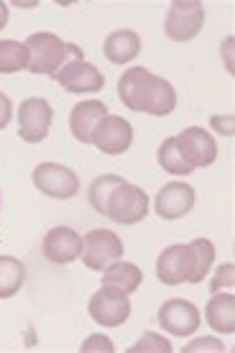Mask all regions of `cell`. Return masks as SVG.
I'll return each mask as SVG.
<instances>
[{
	"mask_svg": "<svg viewBox=\"0 0 235 353\" xmlns=\"http://www.w3.org/2000/svg\"><path fill=\"white\" fill-rule=\"evenodd\" d=\"M41 251L52 264H72L74 259L82 256V236L70 225H57L44 236Z\"/></svg>",
	"mask_w": 235,
	"mask_h": 353,
	"instance_id": "cell-14",
	"label": "cell"
},
{
	"mask_svg": "<svg viewBox=\"0 0 235 353\" xmlns=\"http://www.w3.org/2000/svg\"><path fill=\"white\" fill-rule=\"evenodd\" d=\"M108 62L113 64H125L131 62L133 57H139L141 52V39L136 31H128V28H121V31H113V34L105 39L103 46Z\"/></svg>",
	"mask_w": 235,
	"mask_h": 353,
	"instance_id": "cell-17",
	"label": "cell"
},
{
	"mask_svg": "<svg viewBox=\"0 0 235 353\" xmlns=\"http://www.w3.org/2000/svg\"><path fill=\"white\" fill-rule=\"evenodd\" d=\"M54 110L44 97H28L18 108V136L26 143H39L49 136Z\"/></svg>",
	"mask_w": 235,
	"mask_h": 353,
	"instance_id": "cell-8",
	"label": "cell"
},
{
	"mask_svg": "<svg viewBox=\"0 0 235 353\" xmlns=\"http://www.w3.org/2000/svg\"><path fill=\"white\" fill-rule=\"evenodd\" d=\"M6 23H8V3L0 0V31L6 28Z\"/></svg>",
	"mask_w": 235,
	"mask_h": 353,
	"instance_id": "cell-29",
	"label": "cell"
},
{
	"mask_svg": "<svg viewBox=\"0 0 235 353\" xmlns=\"http://www.w3.org/2000/svg\"><path fill=\"white\" fill-rule=\"evenodd\" d=\"M205 318H207V323L218 333H225V336H230L235 330V297L230 294V292H215L212 294V300L207 302V310H205Z\"/></svg>",
	"mask_w": 235,
	"mask_h": 353,
	"instance_id": "cell-18",
	"label": "cell"
},
{
	"mask_svg": "<svg viewBox=\"0 0 235 353\" xmlns=\"http://www.w3.org/2000/svg\"><path fill=\"white\" fill-rule=\"evenodd\" d=\"M202 348H215V351H223V343H218L215 338H200L197 343L187 345V351H202Z\"/></svg>",
	"mask_w": 235,
	"mask_h": 353,
	"instance_id": "cell-28",
	"label": "cell"
},
{
	"mask_svg": "<svg viewBox=\"0 0 235 353\" xmlns=\"http://www.w3.org/2000/svg\"><path fill=\"white\" fill-rule=\"evenodd\" d=\"M34 185L39 192H44L46 197H54V200H70L79 192L77 174L54 161H44L34 169Z\"/></svg>",
	"mask_w": 235,
	"mask_h": 353,
	"instance_id": "cell-9",
	"label": "cell"
},
{
	"mask_svg": "<svg viewBox=\"0 0 235 353\" xmlns=\"http://www.w3.org/2000/svg\"><path fill=\"white\" fill-rule=\"evenodd\" d=\"M88 312H90V318L95 320V323H100V325L118 327L131 318V300H128V294L123 290H118V287L103 284V287L90 297Z\"/></svg>",
	"mask_w": 235,
	"mask_h": 353,
	"instance_id": "cell-5",
	"label": "cell"
},
{
	"mask_svg": "<svg viewBox=\"0 0 235 353\" xmlns=\"http://www.w3.org/2000/svg\"><path fill=\"white\" fill-rule=\"evenodd\" d=\"M233 274H235V266L230 264V261L220 266L218 272H215V279L210 282V292H212V294H215V292H223V287H227V290H230V287H233V282H235Z\"/></svg>",
	"mask_w": 235,
	"mask_h": 353,
	"instance_id": "cell-25",
	"label": "cell"
},
{
	"mask_svg": "<svg viewBox=\"0 0 235 353\" xmlns=\"http://www.w3.org/2000/svg\"><path fill=\"white\" fill-rule=\"evenodd\" d=\"M205 26V6L200 0H174L169 6L164 31L172 41H190Z\"/></svg>",
	"mask_w": 235,
	"mask_h": 353,
	"instance_id": "cell-6",
	"label": "cell"
},
{
	"mask_svg": "<svg viewBox=\"0 0 235 353\" xmlns=\"http://www.w3.org/2000/svg\"><path fill=\"white\" fill-rule=\"evenodd\" d=\"M26 282V266L21 259L0 256V300H8L21 292Z\"/></svg>",
	"mask_w": 235,
	"mask_h": 353,
	"instance_id": "cell-20",
	"label": "cell"
},
{
	"mask_svg": "<svg viewBox=\"0 0 235 353\" xmlns=\"http://www.w3.org/2000/svg\"><path fill=\"white\" fill-rule=\"evenodd\" d=\"M215 261V246L207 239H194L192 243H174L161 251L156 259V276L164 284L190 282L200 284Z\"/></svg>",
	"mask_w": 235,
	"mask_h": 353,
	"instance_id": "cell-2",
	"label": "cell"
},
{
	"mask_svg": "<svg viewBox=\"0 0 235 353\" xmlns=\"http://www.w3.org/2000/svg\"><path fill=\"white\" fill-rule=\"evenodd\" d=\"M118 97L133 113L169 115L176 108V92L166 80L151 74L146 67H131L118 80Z\"/></svg>",
	"mask_w": 235,
	"mask_h": 353,
	"instance_id": "cell-1",
	"label": "cell"
},
{
	"mask_svg": "<svg viewBox=\"0 0 235 353\" xmlns=\"http://www.w3.org/2000/svg\"><path fill=\"white\" fill-rule=\"evenodd\" d=\"M141 279H143V274L136 264H128V261H115L110 264L108 269H103V284L108 287H118L123 290L125 294H133V292L141 287Z\"/></svg>",
	"mask_w": 235,
	"mask_h": 353,
	"instance_id": "cell-19",
	"label": "cell"
},
{
	"mask_svg": "<svg viewBox=\"0 0 235 353\" xmlns=\"http://www.w3.org/2000/svg\"><path fill=\"white\" fill-rule=\"evenodd\" d=\"M121 182H123V176H118V174H103V176H97L95 182L90 185V190H88L90 205H92L100 215H105L108 197H110V192H113V187H118Z\"/></svg>",
	"mask_w": 235,
	"mask_h": 353,
	"instance_id": "cell-23",
	"label": "cell"
},
{
	"mask_svg": "<svg viewBox=\"0 0 235 353\" xmlns=\"http://www.w3.org/2000/svg\"><path fill=\"white\" fill-rule=\"evenodd\" d=\"M28 49V72L34 74H57V72L64 67L72 59H82V49L74 44H67L61 41L57 34H49V31H39V34H31L23 41Z\"/></svg>",
	"mask_w": 235,
	"mask_h": 353,
	"instance_id": "cell-3",
	"label": "cell"
},
{
	"mask_svg": "<svg viewBox=\"0 0 235 353\" xmlns=\"http://www.w3.org/2000/svg\"><path fill=\"white\" fill-rule=\"evenodd\" d=\"M82 351L88 353V351H113V343H110V338H105V336H90L88 338V343H82Z\"/></svg>",
	"mask_w": 235,
	"mask_h": 353,
	"instance_id": "cell-26",
	"label": "cell"
},
{
	"mask_svg": "<svg viewBox=\"0 0 235 353\" xmlns=\"http://www.w3.org/2000/svg\"><path fill=\"white\" fill-rule=\"evenodd\" d=\"M54 80L59 82L67 92H74V95H82V92H100L105 85L103 72L97 70L95 64L85 62V59H72L61 67Z\"/></svg>",
	"mask_w": 235,
	"mask_h": 353,
	"instance_id": "cell-13",
	"label": "cell"
},
{
	"mask_svg": "<svg viewBox=\"0 0 235 353\" xmlns=\"http://www.w3.org/2000/svg\"><path fill=\"white\" fill-rule=\"evenodd\" d=\"M176 139V149L184 157V161L190 164L192 169L197 167H210L212 161L218 159V143L210 136L205 128L200 125H192V128H184Z\"/></svg>",
	"mask_w": 235,
	"mask_h": 353,
	"instance_id": "cell-11",
	"label": "cell"
},
{
	"mask_svg": "<svg viewBox=\"0 0 235 353\" xmlns=\"http://www.w3.org/2000/svg\"><path fill=\"white\" fill-rule=\"evenodd\" d=\"M194 208V190L187 182H169L156 194V215L164 221L184 218Z\"/></svg>",
	"mask_w": 235,
	"mask_h": 353,
	"instance_id": "cell-15",
	"label": "cell"
},
{
	"mask_svg": "<svg viewBox=\"0 0 235 353\" xmlns=\"http://www.w3.org/2000/svg\"><path fill=\"white\" fill-rule=\"evenodd\" d=\"M159 164L164 167V172L174 176H187L192 174V167L184 161V157L176 149V139H166L161 146H159Z\"/></svg>",
	"mask_w": 235,
	"mask_h": 353,
	"instance_id": "cell-22",
	"label": "cell"
},
{
	"mask_svg": "<svg viewBox=\"0 0 235 353\" xmlns=\"http://www.w3.org/2000/svg\"><path fill=\"white\" fill-rule=\"evenodd\" d=\"M123 259V241L113 230L95 228L82 239V264L92 272H103Z\"/></svg>",
	"mask_w": 235,
	"mask_h": 353,
	"instance_id": "cell-7",
	"label": "cell"
},
{
	"mask_svg": "<svg viewBox=\"0 0 235 353\" xmlns=\"http://www.w3.org/2000/svg\"><path fill=\"white\" fill-rule=\"evenodd\" d=\"M0 203H3V200H0Z\"/></svg>",
	"mask_w": 235,
	"mask_h": 353,
	"instance_id": "cell-30",
	"label": "cell"
},
{
	"mask_svg": "<svg viewBox=\"0 0 235 353\" xmlns=\"http://www.w3.org/2000/svg\"><path fill=\"white\" fill-rule=\"evenodd\" d=\"M139 351H161V353H169V351H172V343H169V341H164L161 336H156V333H143V338H141L139 343L131 345V353H139Z\"/></svg>",
	"mask_w": 235,
	"mask_h": 353,
	"instance_id": "cell-24",
	"label": "cell"
},
{
	"mask_svg": "<svg viewBox=\"0 0 235 353\" xmlns=\"http://www.w3.org/2000/svg\"><path fill=\"white\" fill-rule=\"evenodd\" d=\"M90 143H95L97 149L108 157H118L123 151H128V146L133 143V128L121 115H105L103 121L92 128Z\"/></svg>",
	"mask_w": 235,
	"mask_h": 353,
	"instance_id": "cell-10",
	"label": "cell"
},
{
	"mask_svg": "<svg viewBox=\"0 0 235 353\" xmlns=\"http://www.w3.org/2000/svg\"><path fill=\"white\" fill-rule=\"evenodd\" d=\"M10 115H13V105L6 92H0V131L10 123Z\"/></svg>",
	"mask_w": 235,
	"mask_h": 353,
	"instance_id": "cell-27",
	"label": "cell"
},
{
	"mask_svg": "<svg viewBox=\"0 0 235 353\" xmlns=\"http://www.w3.org/2000/svg\"><path fill=\"white\" fill-rule=\"evenodd\" d=\"M159 325L164 327L169 336H192L200 327V310L194 307L190 300L172 297L159 307Z\"/></svg>",
	"mask_w": 235,
	"mask_h": 353,
	"instance_id": "cell-12",
	"label": "cell"
},
{
	"mask_svg": "<svg viewBox=\"0 0 235 353\" xmlns=\"http://www.w3.org/2000/svg\"><path fill=\"white\" fill-rule=\"evenodd\" d=\"M28 67V49L21 41L3 39L0 41V74H13Z\"/></svg>",
	"mask_w": 235,
	"mask_h": 353,
	"instance_id": "cell-21",
	"label": "cell"
},
{
	"mask_svg": "<svg viewBox=\"0 0 235 353\" xmlns=\"http://www.w3.org/2000/svg\"><path fill=\"white\" fill-rule=\"evenodd\" d=\"M148 215V194L139 185H131L123 179L121 185L113 187V192L105 205V218L121 223V225H133Z\"/></svg>",
	"mask_w": 235,
	"mask_h": 353,
	"instance_id": "cell-4",
	"label": "cell"
},
{
	"mask_svg": "<svg viewBox=\"0 0 235 353\" xmlns=\"http://www.w3.org/2000/svg\"><path fill=\"white\" fill-rule=\"evenodd\" d=\"M108 115V108L100 100H82L72 108L70 115V131L72 136L82 143H90V136H92V128H95L100 121Z\"/></svg>",
	"mask_w": 235,
	"mask_h": 353,
	"instance_id": "cell-16",
	"label": "cell"
}]
</instances>
